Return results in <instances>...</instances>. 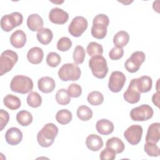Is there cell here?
Here are the masks:
<instances>
[{
    "instance_id": "1",
    "label": "cell",
    "mask_w": 160,
    "mask_h": 160,
    "mask_svg": "<svg viewBox=\"0 0 160 160\" xmlns=\"http://www.w3.org/2000/svg\"><path fill=\"white\" fill-rule=\"evenodd\" d=\"M58 131V128L54 123L50 122L45 124L37 134L38 144L43 148L51 146L53 144Z\"/></svg>"
},
{
    "instance_id": "2",
    "label": "cell",
    "mask_w": 160,
    "mask_h": 160,
    "mask_svg": "<svg viewBox=\"0 0 160 160\" xmlns=\"http://www.w3.org/2000/svg\"><path fill=\"white\" fill-rule=\"evenodd\" d=\"M109 19L107 15L99 14L96 15L92 21L91 28L92 36L98 39H102L107 34V27L109 26Z\"/></svg>"
},
{
    "instance_id": "3",
    "label": "cell",
    "mask_w": 160,
    "mask_h": 160,
    "mask_svg": "<svg viewBox=\"0 0 160 160\" xmlns=\"http://www.w3.org/2000/svg\"><path fill=\"white\" fill-rule=\"evenodd\" d=\"M10 89L14 92L22 94L28 93L33 89L32 80L26 76H15L11 81Z\"/></svg>"
},
{
    "instance_id": "4",
    "label": "cell",
    "mask_w": 160,
    "mask_h": 160,
    "mask_svg": "<svg viewBox=\"0 0 160 160\" xmlns=\"http://www.w3.org/2000/svg\"><path fill=\"white\" fill-rule=\"evenodd\" d=\"M89 66L92 74L98 79L104 78L108 72L107 61L102 55L92 57L89 60Z\"/></svg>"
},
{
    "instance_id": "5",
    "label": "cell",
    "mask_w": 160,
    "mask_h": 160,
    "mask_svg": "<svg viewBox=\"0 0 160 160\" xmlns=\"http://www.w3.org/2000/svg\"><path fill=\"white\" fill-rule=\"evenodd\" d=\"M81 71L75 63L63 64L58 71V76L62 81H77L79 79Z\"/></svg>"
},
{
    "instance_id": "6",
    "label": "cell",
    "mask_w": 160,
    "mask_h": 160,
    "mask_svg": "<svg viewBox=\"0 0 160 160\" xmlns=\"http://www.w3.org/2000/svg\"><path fill=\"white\" fill-rule=\"evenodd\" d=\"M18 54L10 49L3 51L0 56V76L10 71L18 62Z\"/></svg>"
},
{
    "instance_id": "7",
    "label": "cell",
    "mask_w": 160,
    "mask_h": 160,
    "mask_svg": "<svg viewBox=\"0 0 160 160\" xmlns=\"http://www.w3.org/2000/svg\"><path fill=\"white\" fill-rule=\"evenodd\" d=\"M22 15L19 12L6 14L1 19V28L5 32H9L22 23Z\"/></svg>"
},
{
    "instance_id": "8",
    "label": "cell",
    "mask_w": 160,
    "mask_h": 160,
    "mask_svg": "<svg viewBox=\"0 0 160 160\" xmlns=\"http://www.w3.org/2000/svg\"><path fill=\"white\" fill-rule=\"evenodd\" d=\"M153 114L154 111L149 105L142 104L131 109L130 117L134 121H145L151 119Z\"/></svg>"
},
{
    "instance_id": "9",
    "label": "cell",
    "mask_w": 160,
    "mask_h": 160,
    "mask_svg": "<svg viewBox=\"0 0 160 160\" xmlns=\"http://www.w3.org/2000/svg\"><path fill=\"white\" fill-rule=\"evenodd\" d=\"M146 56L142 51H135L126 61L124 67L128 72L131 73L136 72L139 69L141 64L144 62Z\"/></svg>"
},
{
    "instance_id": "10",
    "label": "cell",
    "mask_w": 160,
    "mask_h": 160,
    "mask_svg": "<svg viewBox=\"0 0 160 160\" xmlns=\"http://www.w3.org/2000/svg\"><path fill=\"white\" fill-rule=\"evenodd\" d=\"M88 26L87 19L82 16H76L71 22L68 27V31L71 35L78 38L81 36L86 30Z\"/></svg>"
},
{
    "instance_id": "11",
    "label": "cell",
    "mask_w": 160,
    "mask_h": 160,
    "mask_svg": "<svg viewBox=\"0 0 160 160\" xmlns=\"http://www.w3.org/2000/svg\"><path fill=\"white\" fill-rule=\"evenodd\" d=\"M126 82V76L121 71H113L109 79L108 88L113 92H119Z\"/></svg>"
},
{
    "instance_id": "12",
    "label": "cell",
    "mask_w": 160,
    "mask_h": 160,
    "mask_svg": "<svg viewBox=\"0 0 160 160\" xmlns=\"http://www.w3.org/2000/svg\"><path fill=\"white\" fill-rule=\"evenodd\" d=\"M143 129L141 126L133 124L130 126L124 132V137L131 145L138 144L141 140Z\"/></svg>"
},
{
    "instance_id": "13",
    "label": "cell",
    "mask_w": 160,
    "mask_h": 160,
    "mask_svg": "<svg viewBox=\"0 0 160 160\" xmlns=\"http://www.w3.org/2000/svg\"><path fill=\"white\" fill-rule=\"evenodd\" d=\"M123 98L126 101L130 104H135L139 102L141 98V93L137 88V78L132 79L123 94Z\"/></svg>"
},
{
    "instance_id": "14",
    "label": "cell",
    "mask_w": 160,
    "mask_h": 160,
    "mask_svg": "<svg viewBox=\"0 0 160 160\" xmlns=\"http://www.w3.org/2000/svg\"><path fill=\"white\" fill-rule=\"evenodd\" d=\"M49 19L54 24H63L68 21L69 14L61 8H54L51 9L49 13Z\"/></svg>"
},
{
    "instance_id": "15",
    "label": "cell",
    "mask_w": 160,
    "mask_h": 160,
    "mask_svg": "<svg viewBox=\"0 0 160 160\" xmlns=\"http://www.w3.org/2000/svg\"><path fill=\"white\" fill-rule=\"evenodd\" d=\"M22 139V133L19 129L12 127L8 129L5 134V139L8 144L15 146L21 142Z\"/></svg>"
},
{
    "instance_id": "16",
    "label": "cell",
    "mask_w": 160,
    "mask_h": 160,
    "mask_svg": "<svg viewBox=\"0 0 160 160\" xmlns=\"http://www.w3.org/2000/svg\"><path fill=\"white\" fill-rule=\"evenodd\" d=\"M160 138V123H152L148 129L146 141L148 142L157 143Z\"/></svg>"
},
{
    "instance_id": "17",
    "label": "cell",
    "mask_w": 160,
    "mask_h": 160,
    "mask_svg": "<svg viewBox=\"0 0 160 160\" xmlns=\"http://www.w3.org/2000/svg\"><path fill=\"white\" fill-rule=\"evenodd\" d=\"M38 86L41 92L44 93H49L54 91L56 87L55 81L49 76L41 78L38 81Z\"/></svg>"
},
{
    "instance_id": "18",
    "label": "cell",
    "mask_w": 160,
    "mask_h": 160,
    "mask_svg": "<svg viewBox=\"0 0 160 160\" xmlns=\"http://www.w3.org/2000/svg\"><path fill=\"white\" fill-rule=\"evenodd\" d=\"M10 42L16 48L24 47L26 42V35L25 32L21 29L15 31L10 37Z\"/></svg>"
},
{
    "instance_id": "19",
    "label": "cell",
    "mask_w": 160,
    "mask_h": 160,
    "mask_svg": "<svg viewBox=\"0 0 160 160\" xmlns=\"http://www.w3.org/2000/svg\"><path fill=\"white\" fill-rule=\"evenodd\" d=\"M27 26L32 31H39L44 26V21L42 18L38 14L29 15L27 19Z\"/></svg>"
},
{
    "instance_id": "20",
    "label": "cell",
    "mask_w": 160,
    "mask_h": 160,
    "mask_svg": "<svg viewBox=\"0 0 160 160\" xmlns=\"http://www.w3.org/2000/svg\"><path fill=\"white\" fill-rule=\"evenodd\" d=\"M86 145L89 149L98 151L103 146V141L99 136L92 134L86 138Z\"/></svg>"
},
{
    "instance_id": "21",
    "label": "cell",
    "mask_w": 160,
    "mask_h": 160,
    "mask_svg": "<svg viewBox=\"0 0 160 160\" xmlns=\"http://www.w3.org/2000/svg\"><path fill=\"white\" fill-rule=\"evenodd\" d=\"M96 128L100 134L108 135L113 132L114 127L111 121L106 119H102L97 121Z\"/></svg>"
},
{
    "instance_id": "22",
    "label": "cell",
    "mask_w": 160,
    "mask_h": 160,
    "mask_svg": "<svg viewBox=\"0 0 160 160\" xmlns=\"http://www.w3.org/2000/svg\"><path fill=\"white\" fill-rule=\"evenodd\" d=\"M43 57V51L39 47H33L31 48L27 53V59L28 61L33 64H38L41 62Z\"/></svg>"
},
{
    "instance_id": "23",
    "label": "cell",
    "mask_w": 160,
    "mask_h": 160,
    "mask_svg": "<svg viewBox=\"0 0 160 160\" xmlns=\"http://www.w3.org/2000/svg\"><path fill=\"white\" fill-rule=\"evenodd\" d=\"M152 79L148 76H142L137 78V88L140 93L150 91L152 88Z\"/></svg>"
},
{
    "instance_id": "24",
    "label": "cell",
    "mask_w": 160,
    "mask_h": 160,
    "mask_svg": "<svg viewBox=\"0 0 160 160\" xmlns=\"http://www.w3.org/2000/svg\"><path fill=\"white\" fill-rule=\"evenodd\" d=\"M36 38L40 43L44 45H47L51 42L53 38V34L50 29L42 28L38 32Z\"/></svg>"
},
{
    "instance_id": "25",
    "label": "cell",
    "mask_w": 160,
    "mask_h": 160,
    "mask_svg": "<svg viewBox=\"0 0 160 160\" xmlns=\"http://www.w3.org/2000/svg\"><path fill=\"white\" fill-rule=\"evenodd\" d=\"M4 104L11 110H16L21 107V102L20 99L12 94L6 95L3 99Z\"/></svg>"
},
{
    "instance_id": "26",
    "label": "cell",
    "mask_w": 160,
    "mask_h": 160,
    "mask_svg": "<svg viewBox=\"0 0 160 160\" xmlns=\"http://www.w3.org/2000/svg\"><path fill=\"white\" fill-rule=\"evenodd\" d=\"M106 147L113 149L116 154L121 153L124 150V144L122 140L117 137H112L109 138L106 144Z\"/></svg>"
},
{
    "instance_id": "27",
    "label": "cell",
    "mask_w": 160,
    "mask_h": 160,
    "mask_svg": "<svg viewBox=\"0 0 160 160\" xmlns=\"http://www.w3.org/2000/svg\"><path fill=\"white\" fill-rule=\"evenodd\" d=\"M129 40V34L125 31H120L114 36L113 43L116 47L122 48L127 45Z\"/></svg>"
},
{
    "instance_id": "28",
    "label": "cell",
    "mask_w": 160,
    "mask_h": 160,
    "mask_svg": "<svg viewBox=\"0 0 160 160\" xmlns=\"http://www.w3.org/2000/svg\"><path fill=\"white\" fill-rule=\"evenodd\" d=\"M32 116L28 111L22 110L16 114V120L22 126H28L32 122Z\"/></svg>"
},
{
    "instance_id": "29",
    "label": "cell",
    "mask_w": 160,
    "mask_h": 160,
    "mask_svg": "<svg viewBox=\"0 0 160 160\" xmlns=\"http://www.w3.org/2000/svg\"><path fill=\"white\" fill-rule=\"evenodd\" d=\"M72 118V113L70 111L65 109L59 110L56 114V121L61 124L65 125L69 123Z\"/></svg>"
},
{
    "instance_id": "30",
    "label": "cell",
    "mask_w": 160,
    "mask_h": 160,
    "mask_svg": "<svg viewBox=\"0 0 160 160\" xmlns=\"http://www.w3.org/2000/svg\"><path fill=\"white\" fill-rule=\"evenodd\" d=\"M76 114L80 120L86 121L91 119L92 116V111L87 106L82 105L78 108Z\"/></svg>"
},
{
    "instance_id": "31",
    "label": "cell",
    "mask_w": 160,
    "mask_h": 160,
    "mask_svg": "<svg viewBox=\"0 0 160 160\" xmlns=\"http://www.w3.org/2000/svg\"><path fill=\"white\" fill-rule=\"evenodd\" d=\"M86 51L89 56L91 57L101 56L103 53V48L101 44L98 42H91L86 48Z\"/></svg>"
},
{
    "instance_id": "32",
    "label": "cell",
    "mask_w": 160,
    "mask_h": 160,
    "mask_svg": "<svg viewBox=\"0 0 160 160\" xmlns=\"http://www.w3.org/2000/svg\"><path fill=\"white\" fill-rule=\"evenodd\" d=\"M87 100L88 102L92 106H99L103 102L104 96L99 91H94L88 95Z\"/></svg>"
},
{
    "instance_id": "33",
    "label": "cell",
    "mask_w": 160,
    "mask_h": 160,
    "mask_svg": "<svg viewBox=\"0 0 160 160\" xmlns=\"http://www.w3.org/2000/svg\"><path fill=\"white\" fill-rule=\"evenodd\" d=\"M26 101L29 106L36 108L41 105L42 98L37 92H31L28 94Z\"/></svg>"
},
{
    "instance_id": "34",
    "label": "cell",
    "mask_w": 160,
    "mask_h": 160,
    "mask_svg": "<svg viewBox=\"0 0 160 160\" xmlns=\"http://www.w3.org/2000/svg\"><path fill=\"white\" fill-rule=\"evenodd\" d=\"M56 100L58 104L64 106L68 104L71 101L70 96L65 89H60L56 94Z\"/></svg>"
},
{
    "instance_id": "35",
    "label": "cell",
    "mask_w": 160,
    "mask_h": 160,
    "mask_svg": "<svg viewBox=\"0 0 160 160\" xmlns=\"http://www.w3.org/2000/svg\"><path fill=\"white\" fill-rule=\"evenodd\" d=\"M86 52L84 48L81 46H77L74 49L72 58L76 64H82L85 59Z\"/></svg>"
},
{
    "instance_id": "36",
    "label": "cell",
    "mask_w": 160,
    "mask_h": 160,
    "mask_svg": "<svg viewBox=\"0 0 160 160\" xmlns=\"http://www.w3.org/2000/svg\"><path fill=\"white\" fill-rule=\"evenodd\" d=\"M144 149L147 154L149 156L158 157L159 156V149L156 143L146 142V143L144 145Z\"/></svg>"
},
{
    "instance_id": "37",
    "label": "cell",
    "mask_w": 160,
    "mask_h": 160,
    "mask_svg": "<svg viewBox=\"0 0 160 160\" xmlns=\"http://www.w3.org/2000/svg\"><path fill=\"white\" fill-rule=\"evenodd\" d=\"M61 61V56L55 52H51L47 55L46 63L50 67H57L60 64Z\"/></svg>"
},
{
    "instance_id": "38",
    "label": "cell",
    "mask_w": 160,
    "mask_h": 160,
    "mask_svg": "<svg viewBox=\"0 0 160 160\" xmlns=\"http://www.w3.org/2000/svg\"><path fill=\"white\" fill-rule=\"evenodd\" d=\"M72 46V41L68 37L60 38L57 42V48L60 51H67Z\"/></svg>"
},
{
    "instance_id": "39",
    "label": "cell",
    "mask_w": 160,
    "mask_h": 160,
    "mask_svg": "<svg viewBox=\"0 0 160 160\" xmlns=\"http://www.w3.org/2000/svg\"><path fill=\"white\" fill-rule=\"evenodd\" d=\"M68 92L71 98H78L82 94V88L80 85L76 83L71 84L68 88Z\"/></svg>"
},
{
    "instance_id": "40",
    "label": "cell",
    "mask_w": 160,
    "mask_h": 160,
    "mask_svg": "<svg viewBox=\"0 0 160 160\" xmlns=\"http://www.w3.org/2000/svg\"><path fill=\"white\" fill-rule=\"evenodd\" d=\"M116 154L113 149L106 147L101 152L99 158L101 160H113L116 158Z\"/></svg>"
},
{
    "instance_id": "41",
    "label": "cell",
    "mask_w": 160,
    "mask_h": 160,
    "mask_svg": "<svg viewBox=\"0 0 160 160\" xmlns=\"http://www.w3.org/2000/svg\"><path fill=\"white\" fill-rule=\"evenodd\" d=\"M124 55V49L122 48H119L114 46L112 48L109 52V58L112 60H118L121 59Z\"/></svg>"
},
{
    "instance_id": "42",
    "label": "cell",
    "mask_w": 160,
    "mask_h": 160,
    "mask_svg": "<svg viewBox=\"0 0 160 160\" xmlns=\"http://www.w3.org/2000/svg\"><path fill=\"white\" fill-rule=\"evenodd\" d=\"M0 119H1V124H0L1 131H2L4 128L8 124L9 119V113L6 111L2 109L0 110Z\"/></svg>"
},
{
    "instance_id": "43",
    "label": "cell",
    "mask_w": 160,
    "mask_h": 160,
    "mask_svg": "<svg viewBox=\"0 0 160 160\" xmlns=\"http://www.w3.org/2000/svg\"><path fill=\"white\" fill-rule=\"evenodd\" d=\"M159 92H157L154 93L152 97V101L154 104H155L157 107L159 108Z\"/></svg>"
}]
</instances>
